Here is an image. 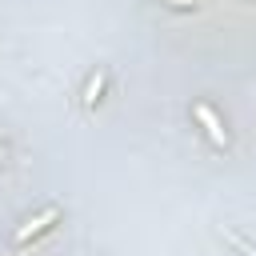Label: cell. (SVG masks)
Instances as JSON below:
<instances>
[{
	"label": "cell",
	"mask_w": 256,
	"mask_h": 256,
	"mask_svg": "<svg viewBox=\"0 0 256 256\" xmlns=\"http://www.w3.org/2000/svg\"><path fill=\"white\" fill-rule=\"evenodd\" d=\"M56 220H60V208H56V204H48V208H40L36 216H28V220H24L20 228H16V244H28L32 236H40V232H48V228H52Z\"/></svg>",
	"instance_id": "1"
},
{
	"label": "cell",
	"mask_w": 256,
	"mask_h": 256,
	"mask_svg": "<svg viewBox=\"0 0 256 256\" xmlns=\"http://www.w3.org/2000/svg\"><path fill=\"white\" fill-rule=\"evenodd\" d=\"M192 112H196V120H200V124H204V132H208V140H212V144H220V148H224V144H228V128H224V124H220V116H216V112H212V108H208V104H196V108H192Z\"/></svg>",
	"instance_id": "2"
},
{
	"label": "cell",
	"mask_w": 256,
	"mask_h": 256,
	"mask_svg": "<svg viewBox=\"0 0 256 256\" xmlns=\"http://www.w3.org/2000/svg\"><path fill=\"white\" fill-rule=\"evenodd\" d=\"M100 92H104V72H96V76L88 80V88H84V108H92V104L100 100Z\"/></svg>",
	"instance_id": "3"
},
{
	"label": "cell",
	"mask_w": 256,
	"mask_h": 256,
	"mask_svg": "<svg viewBox=\"0 0 256 256\" xmlns=\"http://www.w3.org/2000/svg\"><path fill=\"white\" fill-rule=\"evenodd\" d=\"M0 160H4V144H0Z\"/></svg>",
	"instance_id": "4"
}]
</instances>
